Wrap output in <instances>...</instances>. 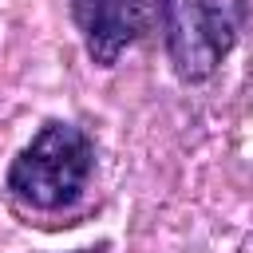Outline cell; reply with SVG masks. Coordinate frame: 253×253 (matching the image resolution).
<instances>
[{
	"label": "cell",
	"mask_w": 253,
	"mask_h": 253,
	"mask_svg": "<svg viewBox=\"0 0 253 253\" xmlns=\"http://www.w3.org/2000/svg\"><path fill=\"white\" fill-rule=\"evenodd\" d=\"M95 166L91 138L71 123H47L12 162L8 190L32 210H59L79 198Z\"/></svg>",
	"instance_id": "6da1fadb"
},
{
	"label": "cell",
	"mask_w": 253,
	"mask_h": 253,
	"mask_svg": "<svg viewBox=\"0 0 253 253\" xmlns=\"http://www.w3.org/2000/svg\"><path fill=\"white\" fill-rule=\"evenodd\" d=\"M245 0H166V51L182 79H206L237 43Z\"/></svg>",
	"instance_id": "7a4b0ae2"
},
{
	"label": "cell",
	"mask_w": 253,
	"mask_h": 253,
	"mask_svg": "<svg viewBox=\"0 0 253 253\" xmlns=\"http://www.w3.org/2000/svg\"><path fill=\"white\" fill-rule=\"evenodd\" d=\"M71 20L87 55L111 67L130 43L166 28V0H71Z\"/></svg>",
	"instance_id": "3957f363"
}]
</instances>
